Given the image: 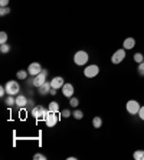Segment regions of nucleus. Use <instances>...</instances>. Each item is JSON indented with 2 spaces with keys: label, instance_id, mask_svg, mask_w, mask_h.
Segmentation results:
<instances>
[{
  "label": "nucleus",
  "instance_id": "27",
  "mask_svg": "<svg viewBox=\"0 0 144 160\" xmlns=\"http://www.w3.org/2000/svg\"><path fill=\"white\" fill-rule=\"evenodd\" d=\"M46 159V156H43V154H41V153H36L33 156V160H45Z\"/></svg>",
  "mask_w": 144,
  "mask_h": 160
},
{
  "label": "nucleus",
  "instance_id": "2",
  "mask_svg": "<svg viewBox=\"0 0 144 160\" xmlns=\"http://www.w3.org/2000/svg\"><path fill=\"white\" fill-rule=\"evenodd\" d=\"M88 59H89V56H88V53L85 52V51H78V52L74 55V62L77 63L78 67L85 65V63L88 62Z\"/></svg>",
  "mask_w": 144,
  "mask_h": 160
},
{
  "label": "nucleus",
  "instance_id": "22",
  "mask_svg": "<svg viewBox=\"0 0 144 160\" xmlns=\"http://www.w3.org/2000/svg\"><path fill=\"white\" fill-rule=\"evenodd\" d=\"M72 116H74L77 120H82L84 118V112H82L81 110H75V111L72 112Z\"/></svg>",
  "mask_w": 144,
  "mask_h": 160
},
{
  "label": "nucleus",
  "instance_id": "16",
  "mask_svg": "<svg viewBox=\"0 0 144 160\" xmlns=\"http://www.w3.org/2000/svg\"><path fill=\"white\" fill-rule=\"evenodd\" d=\"M92 126H94V128H101V126H102V118L101 117H94L92 118Z\"/></svg>",
  "mask_w": 144,
  "mask_h": 160
},
{
  "label": "nucleus",
  "instance_id": "6",
  "mask_svg": "<svg viewBox=\"0 0 144 160\" xmlns=\"http://www.w3.org/2000/svg\"><path fill=\"white\" fill-rule=\"evenodd\" d=\"M46 77H48V71H46V69H42V71L36 75V77H33V79H32V85H35V87H37V88H39L42 84H45V82H46Z\"/></svg>",
  "mask_w": 144,
  "mask_h": 160
},
{
  "label": "nucleus",
  "instance_id": "10",
  "mask_svg": "<svg viewBox=\"0 0 144 160\" xmlns=\"http://www.w3.org/2000/svg\"><path fill=\"white\" fill-rule=\"evenodd\" d=\"M74 85L72 84H63L62 87V92H63V97L65 98H71L74 97Z\"/></svg>",
  "mask_w": 144,
  "mask_h": 160
},
{
  "label": "nucleus",
  "instance_id": "28",
  "mask_svg": "<svg viewBox=\"0 0 144 160\" xmlns=\"http://www.w3.org/2000/svg\"><path fill=\"white\" fill-rule=\"evenodd\" d=\"M61 116H62L63 118H68V117H71V111L69 110H63V111H61Z\"/></svg>",
  "mask_w": 144,
  "mask_h": 160
},
{
  "label": "nucleus",
  "instance_id": "31",
  "mask_svg": "<svg viewBox=\"0 0 144 160\" xmlns=\"http://www.w3.org/2000/svg\"><path fill=\"white\" fill-rule=\"evenodd\" d=\"M4 94H7L6 92V87H0V97H4Z\"/></svg>",
  "mask_w": 144,
  "mask_h": 160
},
{
  "label": "nucleus",
  "instance_id": "29",
  "mask_svg": "<svg viewBox=\"0 0 144 160\" xmlns=\"http://www.w3.org/2000/svg\"><path fill=\"white\" fill-rule=\"evenodd\" d=\"M137 116H138L144 121V105H141V107H140V111H138V114H137Z\"/></svg>",
  "mask_w": 144,
  "mask_h": 160
},
{
  "label": "nucleus",
  "instance_id": "11",
  "mask_svg": "<svg viewBox=\"0 0 144 160\" xmlns=\"http://www.w3.org/2000/svg\"><path fill=\"white\" fill-rule=\"evenodd\" d=\"M51 82H45V84H42L39 88H37V92H39V95H42V97H45V95H48L49 92H51Z\"/></svg>",
  "mask_w": 144,
  "mask_h": 160
},
{
  "label": "nucleus",
  "instance_id": "25",
  "mask_svg": "<svg viewBox=\"0 0 144 160\" xmlns=\"http://www.w3.org/2000/svg\"><path fill=\"white\" fill-rule=\"evenodd\" d=\"M9 13H10V8H9V6L0 9V15L2 16H6V15H9Z\"/></svg>",
  "mask_w": 144,
  "mask_h": 160
},
{
  "label": "nucleus",
  "instance_id": "13",
  "mask_svg": "<svg viewBox=\"0 0 144 160\" xmlns=\"http://www.w3.org/2000/svg\"><path fill=\"white\" fill-rule=\"evenodd\" d=\"M134 46H136V39H134V38H126L124 42H122V48L126 49V51L133 49Z\"/></svg>",
  "mask_w": 144,
  "mask_h": 160
},
{
  "label": "nucleus",
  "instance_id": "18",
  "mask_svg": "<svg viewBox=\"0 0 144 160\" xmlns=\"http://www.w3.org/2000/svg\"><path fill=\"white\" fill-rule=\"evenodd\" d=\"M133 157L136 160H144V150H136Z\"/></svg>",
  "mask_w": 144,
  "mask_h": 160
},
{
  "label": "nucleus",
  "instance_id": "7",
  "mask_svg": "<svg viewBox=\"0 0 144 160\" xmlns=\"http://www.w3.org/2000/svg\"><path fill=\"white\" fill-rule=\"evenodd\" d=\"M98 74H100V68H98V65H95V63L88 65V67L84 69V75L87 78H95Z\"/></svg>",
  "mask_w": 144,
  "mask_h": 160
},
{
  "label": "nucleus",
  "instance_id": "17",
  "mask_svg": "<svg viewBox=\"0 0 144 160\" xmlns=\"http://www.w3.org/2000/svg\"><path fill=\"white\" fill-rule=\"evenodd\" d=\"M15 95H9L6 100H4V104L7 105V107H12V105H15L16 104V98H13Z\"/></svg>",
  "mask_w": 144,
  "mask_h": 160
},
{
  "label": "nucleus",
  "instance_id": "24",
  "mask_svg": "<svg viewBox=\"0 0 144 160\" xmlns=\"http://www.w3.org/2000/svg\"><path fill=\"white\" fill-rule=\"evenodd\" d=\"M69 104L72 105V107H78V104H79V100H78L77 97H71L69 98Z\"/></svg>",
  "mask_w": 144,
  "mask_h": 160
},
{
  "label": "nucleus",
  "instance_id": "21",
  "mask_svg": "<svg viewBox=\"0 0 144 160\" xmlns=\"http://www.w3.org/2000/svg\"><path fill=\"white\" fill-rule=\"evenodd\" d=\"M27 75H29V72H27V71L20 69V71L16 74V77H17V79H26V78H27Z\"/></svg>",
  "mask_w": 144,
  "mask_h": 160
},
{
  "label": "nucleus",
  "instance_id": "12",
  "mask_svg": "<svg viewBox=\"0 0 144 160\" xmlns=\"http://www.w3.org/2000/svg\"><path fill=\"white\" fill-rule=\"evenodd\" d=\"M63 84H65V81H63L62 77H53V79L51 81V85L52 88H55V89H59L63 87Z\"/></svg>",
  "mask_w": 144,
  "mask_h": 160
},
{
  "label": "nucleus",
  "instance_id": "30",
  "mask_svg": "<svg viewBox=\"0 0 144 160\" xmlns=\"http://www.w3.org/2000/svg\"><path fill=\"white\" fill-rule=\"evenodd\" d=\"M9 2H10V0H0V6H2V8H6V6H9Z\"/></svg>",
  "mask_w": 144,
  "mask_h": 160
},
{
  "label": "nucleus",
  "instance_id": "14",
  "mask_svg": "<svg viewBox=\"0 0 144 160\" xmlns=\"http://www.w3.org/2000/svg\"><path fill=\"white\" fill-rule=\"evenodd\" d=\"M27 104H29V100H27L25 95H17V97H16V105H17L19 108H25Z\"/></svg>",
  "mask_w": 144,
  "mask_h": 160
},
{
  "label": "nucleus",
  "instance_id": "1",
  "mask_svg": "<svg viewBox=\"0 0 144 160\" xmlns=\"http://www.w3.org/2000/svg\"><path fill=\"white\" fill-rule=\"evenodd\" d=\"M48 114H49V110L45 108L43 105H36V107H33V110H32V116L36 120H43L45 121V118H46Z\"/></svg>",
  "mask_w": 144,
  "mask_h": 160
},
{
  "label": "nucleus",
  "instance_id": "19",
  "mask_svg": "<svg viewBox=\"0 0 144 160\" xmlns=\"http://www.w3.org/2000/svg\"><path fill=\"white\" fill-rule=\"evenodd\" d=\"M133 58H134V62H136V63H141L144 61V55L141 52H137Z\"/></svg>",
  "mask_w": 144,
  "mask_h": 160
},
{
  "label": "nucleus",
  "instance_id": "3",
  "mask_svg": "<svg viewBox=\"0 0 144 160\" xmlns=\"http://www.w3.org/2000/svg\"><path fill=\"white\" fill-rule=\"evenodd\" d=\"M140 102L136 100H130L126 104V110L128 114H131V116H137L138 114V111H140Z\"/></svg>",
  "mask_w": 144,
  "mask_h": 160
},
{
  "label": "nucleus",
  "instance_id": "23",
  "mask_svg": "<svg viewBox=\"0 0 144 160\" xmlns=\"http://www.w3.org/2000/svg\"><path fill=\"white\" fill-rule=\"evenodd\" d=\"M7 42V33L6 32H0V45Z\"/></svg>",
  "mask_w": 144,
  "mask_h": 160
},
{
  "label": "nucleus",
  "instance_id": "32",
  "mask_svg": "<svg viewBox=\"0 0 144 160\" xmlns=\"http://www.w3.org/2000/svg\"><path fill=\"white\" fill-rule=\"evenodd\" d=\"M56 91H58V89H55V88H51V92H49V95H55V94H56Z\"/></svg>",
  "mask_w": 144,
  "mask_h": 160
},
{
  "label": "nucleus",
  "instance_id": "8",
  "mask_svg": "<svg viewBox=\"0 0 144 160\" xmlns=\"http://www.w3.org/2000/svg\"><path fill=\"white\" fill-rule=\"evenodd\" d=\"M45 124H46V127H55L58 124V112L49 111V114L45 118Z\"/></svg>",
  "mask_w": 144,
  "mask_h": 160
},
{
  "label": "nucleus",
  "instance_id": "26",
  "mask_svg": "<svg viewBox=\"0 0 144 160\" xmlns=\"http://www.w3.org/2000/svg\"><path fill=\"white\" fill-rule=\"evenodd\" d=\"M138 74L141 75V77H144V62H141V63H138Z\"/></svg>",
  "mask_w": 144,
  "mask_h": 160
},
{
  "label": "nucleus",
  "instance_id": "4",
  "mask_svg": "<svg viewBox=\"0 0 144 160\" xmlns=\"http://www.w3.org/2000/svg\"><path fill=\"white\" fill-rule=\"evenodd\" d=\"M124 59H126V49H124V48L117 49V51L112 53V56H111V62L114 63V65L121 63Z\"/></svg>",
  "mask_w": 144,
  "mask_h": 160
},
{
  "label": "nucleus",
  "instance_id": "9",
  "mask_svg": "<svg viewBox=\"0 0 144 160\" xmlns=\"http://www.w3.org/2000/svg\"><path fill=\"white\" fill-rule=\"evenodd\" d=\"M41 71H42V67L39 62H32L29 67H27V72H29L30 77H36Z\"/></svg>",
  "mask_w": 144,
  "mask_h": 160
},
{
  "label": "nucleus",
  "instance_id": "20",
  "mask_svg": "<svg viewBox=\"0 0 144 160\" xmlns=\"http://www.w3.org/2000/svg\"><path fill=\"white\" fill-rule=\"evenodd\" d=\"M0 52L2 53H9L10 52V45L9 43H2L0 45Z\"/></svg>",
  "mask_w": 144,
  "mask_h": 160
},
{
  "label": "nucleus",
  "instance_id": "5",
  "mask_svg": "<svg viewBox=\"0 0 144 160\" xmlns=\"http://www.w3.org/2000/svg\"><path fill=\"white\" fill-rule=\"evenodd\" d=\"M4 87H6L7 95H17L19 91H20V85H19L17 81H7V84Z\"/></svg>",
  "mask_w": 144,
  "mask_h": 160
},
{
  "label": "nucleus",
  "instance_id": "15",
  "mask_svg": "<svg viewBox=\"0 0 144 160\" xmlns=\"http://www.w3.org/2000/svg\"><path fill=\"white\" fill-rule=\"evenodd\" d=\"M48 110L51 112H58V111H59V104H58L56 101H52V102H49Z\"/></svg>",
  "mask_w": 144,
  "mask_h": 160
},
{
  "label": "nucleus",
  "instance_id": "33",
  "mask_svg": "<svg viewBox=\"0 0 144 160\" xmlns=\"http://www.w3.org/2000/svg\"><path fill=\"white\" fill-rule=\"evenodd\" d=\"M143 62H144V61H143Z\"/></svg>",
  "mask_w": 144,
  "mask_h": 160
}]
</instances>
